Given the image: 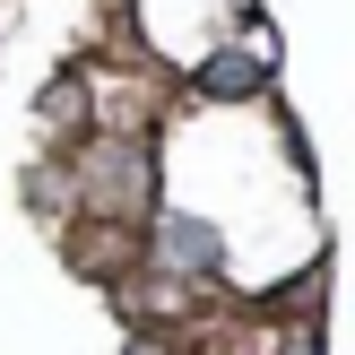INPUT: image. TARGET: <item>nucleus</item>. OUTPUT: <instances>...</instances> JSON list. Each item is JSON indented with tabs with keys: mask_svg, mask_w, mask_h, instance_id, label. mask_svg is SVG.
Wrapping results in <instances>:
<instances>
[{
	"mask_svg": "<svg viewBox=\"0 0 355 355\" xmlns=\"http://www.w3.org/2000/svg\"><path fill=\"white\" fill-rule=\"evenodd\" d=\"M96 200L139 208V200H148V156H139V148H104L96 156Z\"/></svg>",
	"mask_w": 355,
	"mask_h": 355,
	"instance_id": "f257e3e1",
	"label": "nucleus"
},
{
	"mask_svg": "<svg viewBox=\"0 0 355 355\" xmlns=\"http://www.w3.org/2000/svg\"><path fill=\"white\" fill-rule=\"evenodd\" d=\"M165 260H191V269H208V260H217V234H208V225H173V234H165Z\"/></svg>",
	"mask_w": 355,
	"mask_h": 355,
	"instance_id": "f03ea898",
	"label": "nucleus"
}]
</instances>
